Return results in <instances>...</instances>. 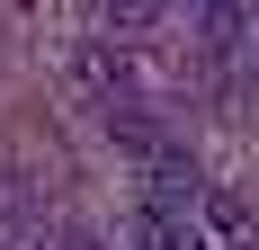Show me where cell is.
<instances>
[{
    "instance_id": "6da1fadb",
    "label": "cell",
    "mask_w": 259,
    "mask_h": 250,
    "mask_svg": "<svg viewBox=\"0 0 259 250\" xmlns=\"http://www.w3.org/2000/svg\"><path fill=\"white\" fill-rule=\"evenodd\" d=\"M107 134H116L125 152H143V161H152V152H170V134H161V125L143 116L134 99H116V107H107Z\"/></svg>"
},
{
    "instance_id": "7a4b0ae2",
    "label": "cell",
    "mask_w": 259,
    "mask_h": 250,
    "mask_svg": "<svg viewBox=\"0 0 259 250\" xmlns=\"http://www.w3.org/2000/svg\"><path fill=\"white\" fill-rule=\"evenodd\" d=\"M99 9H107V36H152L170 18V0H99Z\"/></svg>"
},
{
    "instance_id": "3957f363",
    "label": "cell",
    "mask_w": 259,
    "mask_h": 250,
    "mask_svg": "<svg viewBox=\"0 0 259 250\" xmlns=\"http://www.w3.org/2000/svg\"><path fill=\"white\" fill-rule=\"evenodd\" d=\"M197 9V27H206V45H233L241 36V0H188Z\"/></svg>"
},
{
    "instance_id": "277c9868",
    "label": "cell",
    "mask_w": 259,
    "mask_h": 250,
    "mask_svg": "<svg viewBox=\"0 0 259 250\" xmlns=\"http://www.w3.org/2000/svg\"><path fill=\"white\" fill-rule=\"evenodd\" d=\"M45 250H107L99 232H80V224H63V232H45Z\"/></svg>"
}]
</instances>
